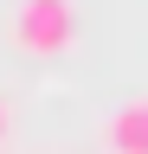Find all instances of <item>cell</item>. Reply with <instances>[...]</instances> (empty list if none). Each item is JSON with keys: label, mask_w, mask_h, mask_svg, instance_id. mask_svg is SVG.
<instances>
[{"label": "cell", "mask_w": 148, "mask_h": 154, "mask_svg": "<svg viewBox=\"0 0 148 154\" xmlns=\"http://www.w3.org/2000/svg\"><path fill=\"white\" fill-rule=\"evenodd\" d=\"M103 141H109V154H148V96H135L109 116Z\"/></svg>", "instance_id": "cell-2"}, {"label": "cell", "mask_w": 148, "mask_h": 154, "mask_svg": "<svg viewBox=\"0 0 148 154\" xmlns=\"http://www.w3.org/2000/svg\"><path fill=\"white\" fill-rule=\"evenodd\" d=\"M77 38V13L71 0H20L13 7V45L32 51V58H52Z\"/></svg>", "instance_id": "cell-1"}, {"label": "cell", "mask_w": 148, "mask_h": 154, "mask_svg": "<svg viewBox=\"0 0 148 154\" xmlns=\"http://www.w3.org/2000/svg\"><path fill=\"white\" fill-rule=\"evenodd\" d=\"M0 141H7V103H0Z\"/></svg>", "instance_id": "cell-3"}]
</instances>
